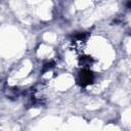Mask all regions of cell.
<instances>
[{"instance_id": "1", "label": "cell", "mask_w": 131, "mask_h": 131, "mask_svg": "<svg viewBox=\"0 0 131 131\" xmlns=\"http://www.w3.org/2000/svg\"><path fill=\"white\" fill-rule=\"evenodd\" d=\"M95 76L93 74V72H91L89 69H82L80 72H78L76 81L77 84L81 87H86L90 84H92L94 82Z\"/></svg>"}, {"instance_id": "2", "label": "cell", "mask_w": 131, "mask_h": 131, "mask_svg": "<svg viewBox=\"0 0 131 131\" xmlns=\"http://www.w3.org/2000/svg\"><path fill=\"white\" fill-rule=\"evenodd\" d=\"M79 60H80V64H82L83 67H89L95 61L91 56H81Z\"/></svg>"}, {"instance_id": "3", "label": "cell", "mask_w": 131, "mask_h": 131, "mask_svg": "<svg viewBox=\"0 0 131 131\" xmlns=\"http://www.w3.org/2000/svg\"><path fill=\"white\" fill-rule=\"evenodd\" d=\"M53 62H48V63H45L44 66H43V72H46V71H48V70H50L51 68H53Z\"/></svg>"}]
</instances>
